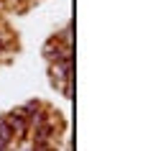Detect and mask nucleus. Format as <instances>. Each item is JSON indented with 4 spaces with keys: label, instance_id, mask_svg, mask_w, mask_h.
<instances>
[{
    "label": "nucleus",
    "instance_id": "nucleus-1",
    "mask_svg": "<svg viewBox=\"0 0 148 151\" xmlns=\"http://www.w3.org/2000/svg\"><path fill=\"white\" fill-rule=\"evenodd\" d=\"M41 54H44V59H46L49 64L51 62H64V59H74V46H64V44H59V41L51 36V39L44 44Z\"/></svg>",
    "mask_w": 148,
    "mask_h": 151
},
{
    "label": "nucleus",
    "instance_id": "nucleus-2",
    "mask_svg": "<svg viewBox=\"0 0 148 151\" xmlns=\"http://www.w3.org/2000/svg\"><path fill=\"white\" fill-rule=\"evenodd\" d=\"M3 115H5V120H8V126L13 128L16 141H26V138H28V120H26L16 108H13L10 113H3Z\"/></svg>",
    "mask_w": 148,
    "mask_h": 151
},
{
    "label": "nucleus",
    "instance_id": "nucleus-3",
    "mask_svg": "<svg viewBox=\"0 0 148 151\" xmlns=\"http://www.w3.org/2000/svg\"><path fill=\"white\" fill-rule=\"evenodd\" d=\"M44 105H46V103H41L39 97H31V100H26L23 105H16V110L21 113V115H23L26 120H28V118H31V115H33V113H39L41 108H44Z\"/></svg>",
    "mask_w": 148,
    "mask_h": 151
},
{
    "label": "nucleus",
    "instance_id": "nucleus-4",
    "mask_svg": "<svg viewBox=\"0 0 148 151\" xmlns=\"http://www.w3.org/2000/svg\"><path fill=\"white\" fill-rule=\"evenodd\" d=\"M54 39L59 41V44H64V46H74V28H71V23H66L61 31H56Z\"/></svg>",
    "mask_w": 148,
    "mask_h": 151
},
{
    "label": "nucleus",
    "instance_id": "nucleus-5",
    "mask_svg": "<svg viewBox=\"0 0 148 151\" xmlns=\"http://www.w3.org/2000/svg\"><path fill=\"white\" fill-rule=\"evenodd\" d=\"M0 138H3V141H8V143H18L16 136H13V128H10L8 120H5V115H0Z\"/></svg>",
    "mask_w": 148,
    "mask_h": 151
}]
</instances>
